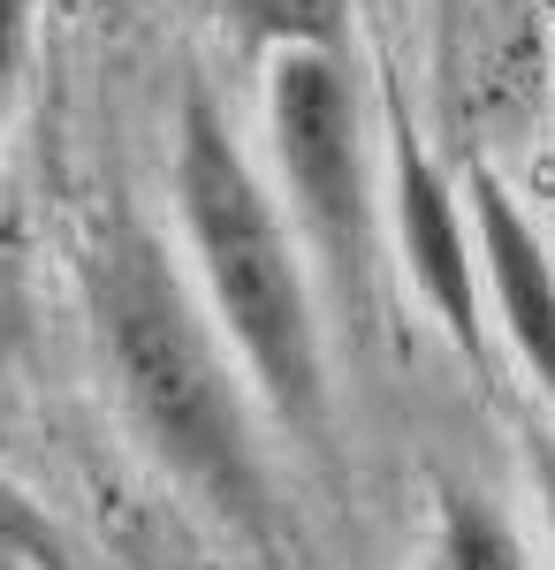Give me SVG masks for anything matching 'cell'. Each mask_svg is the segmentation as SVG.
Wrapping results in <instances>:
<instances>
[{"label":"cell","mask_w":555,"mask_h":570,"mask_svg":"<svg viewBox=\"0 0 555 570\" xmlns=\"http://www.w3.org/2000/svg\"><path fill=\"white\" fill-rule=\"evenodd\" d=\"M441 8H457V0H441Z\"/></svg>","instance_id":"obj_10"},{"label":"cell","mask_w":555,"mask_h":570,"mask_svg":"<svg viewBox=\"0 0 555 570\" xmlns=\"http://www.w3.org/2000/svg\"><path fill=\"white\" fill-rule=\"evenodd\" d=\"M228 16L244 23V39H266V46L342 53V39H350V0H228Z\"/></svg>","instance_id":"obj_7"},{"label":"cell","mask_w":555,"mask_h":570,"mask_svg":"<svg viewBox=\"0 0 555 570\" xmlns=\"http://www.w3.org/2000/svg\"><path fill=\"white\" fill-rule=\"evenodd\" d=\"M266 115H274V153H282L290 190H298L304 236H312V252L335 282V305L366 327V305H373V206H366L358 85H350L342 53L282 46L274 85H266Z\"/></svg>","instance_id":"obj_3"},{"label":"cell","mask_w":555,"mask_h":570,"mask_svg":"<svg viewBox=\"0 0 555 570\" xmlns=\"http://www.w3.org/2000/svg\"><path fill=\"white\" fill-rule=\"evenodd\" d=\"M441 570H533L517 532L465 487L441 494Z\"/></svg>","instance_id":"obj_6"},{"label":"cell","mask_w":555,"mask_h":570,"mask_svg":"<svg viewBox=\"0 0 555 570\" xmlns=\"http://www.w3.org/2000/svg\"><path fill=\"white\" fill-rule=\"evenodd\" d=\"M31 8H39V0H0V99H8V77H16V61H23Z\"/></svg>","instance_id":"obj_8"},{"label":"cell","mask_w":555,"mask_h":570,"mask_svg":"<svg viewBox=\"0 0 555 570\" xmlns=\"http://www.w3.org/2000/svg\"><path fill=\"white\" fill-rule=\"evenodd\" d=\"M548 518H555V449H548Z\"/></svg>","instance_id":"obj_9"},{"label":"cell","mask_w":555,"mask_h":570,"mask_svg":"<svg viewBox=\"0 0 555 570\" xmlns=\"http://www.w3.org/2000/svg\"><path fill=\"white\" fill-rule=\"evenodd\" d=\"M471 220H479V252H487V282H495V305L503 327L525 351V365L541 373V389L555 395V266L548 244L533 236V220L517 214V198L487 168H471Z\"/></svg>","instance_id":"obj_5"},{"label":"cell","mask_w":555,"mask_h":570,"mask_svg":"<svg viewBox=\"0 0 555 570\" xmlns=\"http://www.w3.org/2000/svg\"><path fill=\"white\" fill-rule=\"evenodd\" d=\"M91 297H99V327H107V351H115V373H123V395L145 441L168 456L175 480L198 487L221 518H236L259 540L266 532V487H259L244 403L228 389L183 282L168 274L160 244L137 220H123L107 236V252L91 266Z\"/></svg>","instance_id":"obj_1"},{"label":"cell","mask_w":555,"mask_h":570,"mask_svg":"<svg viewBox=\"0 0 555 570\" xmlns=\"http://www.w3.org/2000/svg\"><path fill=\"white\" fill-rule=\"evenodd\" d=\"M396 137V228H403V259H411V282L427 289V305L441 312V327L457 335L465 357H487V327H479V259L465 252V228H457V206L434 176V160L419 153L411 122L396 115L388 122Z\"/></svg>","instance_id":"obj_4"},{"label":"cell","mask_w":555,"mask_h":570,"mask_svg":"<svg viewBox=\"0 0 555 570\" xmlns=\"http://www.w3.org/2000/svg\"><path fill=\"white\" fill-rule=\"evenodd\" d=\"M175 190H183V220H191V244H198V266H206V289H214L228 335L244 343L282 426L320 449L328 441V381H320V335H312L298 259H290V236L206 91L183 99Z\"/></svg>","instance_id":"obj_2"}]
</instances>
